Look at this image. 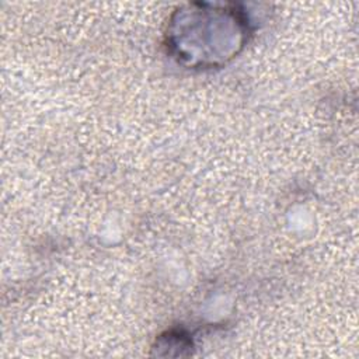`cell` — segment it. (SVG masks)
Listing matches in <instances>:
<instances>
[{
    "label": "cell",
    "mask_w": 359,
    "mask_h": 359,
    "mask_svg": "<svg viewBox=\"0 0 359 359\" xmlns=\"http://www.w3.org/2000/svg\"><path fill=\"white\" fill-rule=\"evenodd\" d=\"M192 35L172 36L171 45L178 48L192 39V45L182 50L178 57L189 60L191 66H215L233 57L238 48L243 46L247 24L241 11L219 10V11H194L191 14Z\"/></svg>",
    "instance_id": "obj_1"
}]
</instances>
